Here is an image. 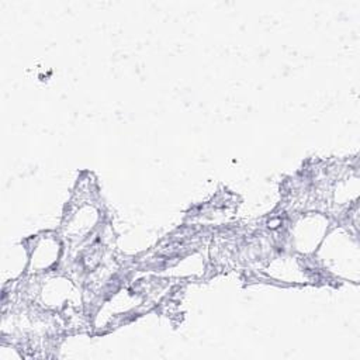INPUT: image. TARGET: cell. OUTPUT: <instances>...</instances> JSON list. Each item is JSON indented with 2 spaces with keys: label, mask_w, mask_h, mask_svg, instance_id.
Listing matches in <instances>:
<instances>
[{
  "label": "cell",
  "mask_w": 360,
  "mask_h": 360,
  "mask_svg": "<svg viewBox=\"0 0 360 360\" xmlns=\"http://www.w3.org/2000/svg\"><path fill=\"white\" fill-rule=\"evenodd\" d=\"M73 291V285L70 280L65 277H53L49 278L48 283L42 284L39 288V297L44 302V307L48 308H62L65 302L69 300V295Z\"/></svg>",
  "instance_id": "obj_4"
},
{
  "label": "cell",
  "mask_w": 360,
  "mask_h": 360,
  "mask_svg": "<svg viewBox=\"0 0 360 360\" xmlns=\"http://www.w3.org/2000/svg\"><path fill=\"white\" fill-rule=\"evenodd\" d=\"M294 225L291 243L294 242L295 249L301 253H312L328 229V219L322 215H307Z\"/></svg>",
  "instance_id": "obj_3"
},
{
  "label": "cell",
  "mask_w": 360,
  "mask_h": 360,
  "mask_svg": "<svg viewBox=\"0 0 360 360\" xmlns=\"http://www.w3.org/2000/svg\"><path fill=\"white\" fill-rule=\"evenodd\" d=\"M28 267L34 274L51 271L62 255L60 239L53 233L37 235L30 240L27 248Z\"/></svg>",
  "instance_id": "obj_1"
},
{
  "label": "cell",
  "mask_w": 360,
  "mask_h": 360,
  "mask_svg": "<svg viewBox=\"0 0 360 360\" xmlns=\"http://www.w3.org/2000/svg\"><path fill=\"white\" fill-rule=\"evenodd\" d=\"M65 231L69 239H84L100 222V211L90 201L73 202L72 210L65 219Z\"/></svg>",
  "instance_id": "obj_2"
}]
</instances>
